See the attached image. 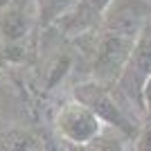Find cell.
<instances>
[{
	"label": "cell",
	"instance_id": "obj_1",
	"mask_svg": "<svg viewBox=\"0 0 151 151\" xmlns=\"http://www.w3.org/2000/svg\"><path fill=\"white\" fill-rule=\"evenodd\" d=\"M72 97L79 99L81 104H86V106L104 122V126L117 129V131L129 140L138 138V126H135V122L129 117V113L124 111V106H120V101L115 99L113 86L99 83V81H95V79H90V81H86V83H77Z\"/></svg>",
	"mask_w": 151,
	"mask_h": 151
},
{
	"label": "cell",
	"instance_id": "obj_2",
	"mask_svg": "<svg viewBox=\"0 0 151 151\" xmlns=\"http://www.w3.org/2000/svg\"><path fill=\"white\" fill-rule=\"evenodd\" d=\"M54 133L70 147H86L101 138L104 122L79 99H68L54 115Z\"/></svg>",
	"mask_w": 151,
	"mask_h": 151
},
{
	"label": "cell",
	"instance_id": "obj_3",
	"mask_svg": "<svg viewBox=\"0 0 151 151\" xmlns=\"http://www.w3.org/2000/svg\"><path fill=\"white\" fill-rule=\"evenodd\" d=\"M135 41L138 38L97 29V41L93 45V65H90L95 81L115 86L135 47Z\"/></svg>",
	"mask_w": 151,
	"mask_h": 151
},
{
	"label": "cell",
	"instance_id": "obj_4",
	"mask_svg": "<svg viewBox=\"0 0 151 151\" xmlns=\"http://www.w3.org/2000/svg\"><path fill=\"white\" fill-rule=\"evenodd\" d=\"M149 77H151V25H147L145 32L138 36L135 47H133L131 57H129L120 79L115 83V88L129 101V106H133L142 115H145V111H142V90H145V83Z\"/></svg>",
	"mask_w": 151,
	"mask_h": 151
},
{
	"label": "cell",
	"instance_id": "obj_5",
	"mask_svg": "<svg viewBox=\"0 0 151 151\" xmlns=\"http://www.w3.org/2000/svg\"><path fill=\"white\" fill-rule=\"evenodd\" d=\"M34 27H38L34 0H7L0 9V43L5 50L25 47Z\"/></svg>",
	"mask_w": 151,
	"mask_h": 151
},
{
	"label": "cell",
	"instance_id": "obj_6",
	"mask_svg": "<svg viewBox=\"0 0 151 151\" xmlns=\"http://www.w3.org/2000/svg\"><path fill=\"white\" fill-rule=\"evenodd\" d=\"M151 18V0H111L99 29L138 38Z\"/></svg>",
	"mask_w": 151,
	"mask_h": 151
},
{
	"label": "cell",
	"instance_id": "obj_7",
	"mask_svg": "<svg viewBox=\"0 0 151 151\" xmlns=\"http://www.w3.org/2000/svg\"><path fill=\"white\" fill-rule=\"evenodd\" d=\"M111 0H75V5L54 27L61 29L63 36H83V34H93L99 29L101 18Z\"/></svg>",
	"mask_w": 151,
	"mask_h": 151
},
{
	"label": "cell",
	"instance_id": "obj_8",
	"mask_svg": "<svg viewBox=\"0 0 151 151\" xmlns=\"http://www.w3.org/2000/svg\"><path fill=\"white\" fill-rule=\"evenodd\" d=\"M75 0H34L36 7V16H38V27L50 29L72 9Z\"/></svg>",
	"mask_w": 151,
	"mask_h": 151
},
{
	"label": "cell",
	"instance_id": "obj_9",
	"mask_svg": "<svg viewBox=\"0 0 151 151\" xmlns=\"http://www.w3.org/2000/svg\"><path fill=\"white\" fill-rule=\"evenodd\" d=\"M34 145H38L25 131H7L0 135V151H29Z\"/></svg>",
	"mask_w": 151,
	"mask_h": 151
},
{
	"label": "cell",
	"instance_id": "obj_10",
	"mask_svg": "<svg viewBox=\"0 0 151 151\" xmlns=\"http://www.w3.org/2000/svg\"><path fill=\"white\" fill-rule=\"evenodd\" d=\"M41 145H43L45 151H72V147L65 145V142H63V140H59V138H45Z\"/></svg>",
	"mask_w": 151,
	"mask_h": 151
},
{
	"label": "cell",
	"instance_id": "obj_11",
	"mask_svg": "<svg viewBox=\"0 0 151 151\" xmlns=\"http://www.w3.org/2000/svg\"><path fill=\"white\" fill-rule=\"evenodd\" d=\"M142 111H145V117L151 122V77L147 79L145 90H142Z\"/></svg>",
	"mask_w": 151,
	"mask_h": 151
},
{
	"label": "cell",
	"instance_id": "obj_12",
	"mask_svg": "<svg viewBox=\"0 0 151 151\" xmlns=\"http://www.w3.org/2000/svg\"><path fill=\"white\" fill-rule=\"evenodd\" d=\"M29 151H45V149H43V145H41V142H38V145H34V147H32Z\"/></svg>",
	"mask_w": 151,
	"mask_h": 151
}]
</instances>
